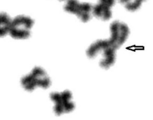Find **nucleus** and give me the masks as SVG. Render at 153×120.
<instances>
[{
	"label": "nucleus",
	"instance_id": "f257e3e1",
	"mask_svg": "<svg viewBox=\"0 0 153 120\" xmlns=\"http://www.w3.org/2000/svg\"><path fill=\"white\" fill-rule=\"evenodd\" d=\"M21 83L25 90L32 92L37 87L47 89L51 85V81L42 68L35 67L30 73L22 78Z\"/></svg>",
	"mask_w": 153,
	"mask_h": 120
},
{
	"label": "nucleus",
	"instance_id": "f03ea898",
	"mask_svg": "<svg viewBox=\"0 0 153 120\" xmlns=\"http://www.w3.org/2000/svg\"><path fill=\"white\" fill-rule=\"evenodd\" d=\"M33 21L26 16H17L12 19L9 34L13 39L18 40L28 38L30 35V30Z\"/></svg>",
	"mask_w": 153,
	"mask_h": 120
},
{
	"label": "nucleus",
	"instance_id": "7ed1b4c3",
	"mask_svg": "<svg viewBox=\"0 0 153 120\" xmlns=\"http://www.w3.org/2000/svg\"><path fill=\"white\" fill-rule=\"evenodd\" d=\"M50 97L54 103L53 111L57 116L70 113L74 109V104L71 101L72 95L68 90L53 92Z\"/></svg>",
	"mask_w": 153,
	"mask_h": 120
},
{
	"label": "nucleus",
	"instance_id": "20e7f679",
	"mask_svg": "<svg viewBox=\"0 0 153 120\" xmlns=\"http://www.w3.org/2000/svg\"><path fill=\"white\" fill-rule=\"evenodd\" d=\"M65 9L69 13L76 15L83 22H87L91 17L92 7L87 3H80L77 0H68Z\"/></svg>",
	"mask_w": 153,
	"mask_h": 120
},
{
	"label": "nucleus",
	"instance_id": "39448f33",
	"mask_svg": "<svg viewBox=\"0 0 153 120\" xmlns=\"http://www.w3.org/2000/svg\"><path fill=\"white\" fill-rule=\"evenodd\" d=\"M110 31V39L118 48L126 41L129 34V30L127 25L117 21L111 24Z\"/></svg>",
	"mask_w": 153,
	"mask_h": 120
},
{
	"label": "nucleus",
	"instance_id": "423d86ee",
	"mask_svg": "<svg viewBox=\"0 0 153 120\" xmlns=\"http://www.w3.org/2000/svg\"><path fill=\"white\" fill-rule=\"evenodd\" d=\"M115 3V0H99L98 3L93 8V15L102 20H109L112 17L111 9Z\"/></svg>",
	"mask_w": 153,
	"mask_h": 120
},
{
	"label": "nucleus",
	"instance_id": "0eeeda50",
	"mask_svg": "<svg viewBox=\"0 0 153 120\" xmlns=\"http://www.w3.org/2000/svg\"><path fill=\"white\" fill-rule=\"evenodd\" d=\"M12 19L7 13H0V37L9 34Z\"/></svg>",
	"mask_w": 153,
	"mask_h": 120
},
{
	"label": "nucleus",
	"instance_id": "6e6552de",
	"mask_svg": "<svg viewBox=\"0 0 153 120\" xmlns=\"http://www.w3.org/2000/svg\"><path fill=\"white\" fill-rule=\"evenodd\" d=\"M146 0H120V2L130 11H134L140 8L142 3Z\"/></svg>",
	"mask_w": 153,
	"mask_h": 120
},
{
	"label": "nucleus",
	"instance_id": "1a4fd4ad",
	"mask_svg": "<svg viewBox=\"0 0 153 120\" xmlns=\"http://www.w3.org/2000/svg\"><path fill=\"white\" fill-rule=\"evenodd\" d=\"M60 1H63V0H60Z\"/></svg>",
	"mask_w": 153,
	"mask_h": 120
}]
</instances>
